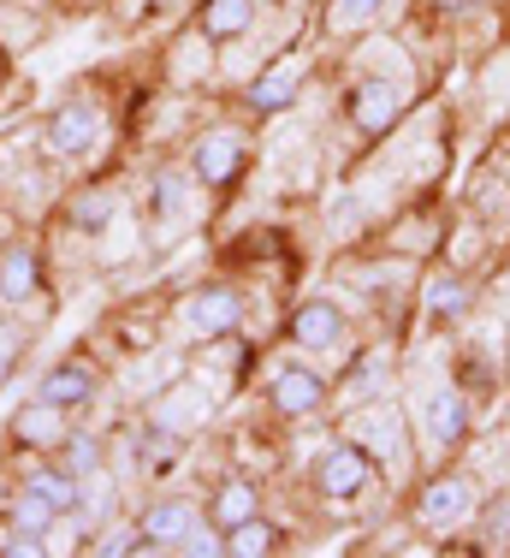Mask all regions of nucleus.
Listing matches in <instances>:
<instances>
[{
    "label": "nucleus",
    "mask_w": 510,
    "mask_h": 558,
    "mask_svg": "<svg viewBox=\"0 0 510 558\" xmlns=\"http://www.w3.org/2000/svg\"><path fill=\"white\" fill-rule=\"evenodd\" d=\"M298 84H303V60H279L274 72H267L262 84L250 89V101H255L262 113H274V108H286V101L298 96Z\"/></svg>",
    "instance_id": "obj_14"
},
{
    "label": "nucleus",
    "mask_w": 510,
    "mask_h": 558,
    "mask_svg": "<svg viewBox=\"0 0 510 558\" xmlns=\"http://www.w3.org/2000/svg\"><path fill=\"white\" fill-rule=\"evenodd\" d=\"M89 392H96V375H89V368H53L42 387H36V398H48V404H60V410L89 404Z\"/></svg>",
    "instance_id": "obj_15"
},
{
    "label": "nucleus",
    "mask_w": 510,
    "mask_h": 558,
    "mask_svg": "<svg viewBox=\"0 0 510 558\" xmlns=\"http://www.w3.org/2000/svg\"><path fill=\"white\" fill-rule=\"evenodd\" d=\"M214 517L220 523H244V517H255V487H244V482H226L220 487V499H214Z\"/></svg>",
    "instance_id": "obj_20"
},
{
    "label": "nucleus",
    "mask_w": 510,
    "mask_h": 558,
    "mask_svg": "<svg viewBox=\"0 0 510 558\" xmlns=\"http://www.w3.org/2000/svg\"><path fill=\"white\" fill-rule=\"evenodd\" d=\"M12 363H19V333H12L7 322H0V375H7Z\"/></svg>",
    "instance_id": "obj_26"
},
{
    "label": "nucleus",
    "mask_w": 510,
    "mask_h": 558,
    "mask_svg": "<svg viewBox=\"0 0 510 558\" xmlns=\"http://www.w3.org/2000/svg\"><path fill=\"white\" fill-rule=\"evenodd\" d=\"M96 131H101V113L89 108V101H72V108L53 113L48 143H53V155H84L89 143H96Z\"/></svg>",
    "instance_id": "obj_7"
},
{
    "label": "nucleus",
    "mask_w": 510,
    "mask_h": 558,
    "mask_svg": "<svg viewBox=\"0 0 510 558\" xmlns=\"http://www.w3.org/2000/svg\"><path fill=\"white\" fill-rule=\"evenodd\" d=\"M386 0H332V31H368L380 24Z\"/></svg>",
    "instance_id": "obj_19"
},
{
    "label": "nucleus",
    "mask_w": 510,
    "mask_h": 558,
    "mask_svg": "<svg viewBox=\"0 0 510 558\" xmlns=\"http://www.w3.org/2000/svg\"><path fill=\"white\" fill-rule=\"evenodd\" d=\"M191 529H196L191 505H155V511L143 517V541H155V547H179Z\"/></svg>",
    "instance_id": "obj_13"
},
{
    "label": "nucleus",
    "mask_w": 510,
    "mask_h": 558,
    "mask_svg": "<svg viewBox=\"0 0 510 558\" xmlns=\"http://www.w3.org/2000/svg\"><path fill=\"white\" fill-rule=\"evenodd\" d=\"M320 398H327V387H320V375H308V368H286V375L274 380V404L291 410V416L320 410Z\"/></svg>",
    "instance_id": "obj_11"
},
{
    "label": "nucleus",
    "mask_w": 510,
    "mask_h": 558,
    "mask_svg": "<svg viewBox=\"0 0 510 558\" xmlns=\"http://www.w3.org/2000/svg\"><path fill=\"white\" fill-rule=\"evenodd\" d=\"M0 298H7V303L36 298V256H31V250L12 244L7 256H0Z\"/></svg>",
    "instance_id": "obj_16"
},
{
    "label": "nucleus",
    "mask_w": 510,
    "mask_h": 558,
    "mask_svg": "<svg viewBox=\"0 0 510 558\" xmlns=\"http://www.w3.org/2000/svg\"><path fill=\"white\" fill-rule=\"evenodd\" d=\"M410 72H362L356 77V89H351V119H356V131H386L398 113H404V101H410Z\"/></svg>",
    "instance_id": "obj_1"
},
{
    "label": "nucleus",
    "mask_w": 510,
    "mask_h": 558,
    "mask_svg": "<svg viewBox=\"0 0 510 558\" xmlns=\"http://www.w3.org/2000/svg\"><path fill=\"white\" fill-rule=\"evenodd\" d=\"M113 208H119L113 196L96 191V196H84V203H77V215H72V220H77V226H107V220H113Z\"/></svg>",
    "instance_id": "obj_22"
},
{
    "label": "nucleus",
    "mask_w": 510,
    "mask_h": 558,
    "mask_svg": "<svg viewBox=\"0 0 510 558\" xmlns=\"http://www.w3.org/2000/svg\"><path fill=\"white\" fill-rule=\"evenodd\" d=\"M362 482H368V458H362V451H351V446H332L327 463H320V494L351 499Z\"/></svg>",
    "instance_id": "obj_9"
},
{
    "label": "nucleus",
    "mask_w": 510,
    "mask_h": 558,
    "mask_svg": "<svg viewBox=\"0 0 510 558\" xmlns=\"http://www.w3.org/2000/svg\"><path fill=\"white\" fill-rule=\"evenodd\" d=\"M463 298H469V291L458 286V279H446V286H434V315H446V322H458V315H463Z\"/></svg>",
    "instance_id": "obj_23"
},
{
    "label": "nucleus",
    "mask_w": 510,
    "mask_h": 558,
    "mask_svg": "<svg viewBox=\"0 0 510 558\" xmlns=\"http://www.w3.org/2000/svg\"><path fill=\"white\" fill-rule=\"evenodd\" d=\"M96 463H101L96 440H84V434H77V440H72V470H65V475H89V470H96Z\"/></svg>",
    "instance_id": "obj_24"
},
{
    "label": "nucleus",
    "mask_w": 510,
    "mask_h": 558,
    "mask_svg": "<svg viewBox=\"0 0 510 558\" xmlns=\"http://www.w3.org/2000/svg\"><path fill=\"white\" fill-rule=\"evenodd\" d=\"M226 553H274V529L267 523H255V517H244V523L232 529V541H226Z\"/></svg>",
    "instance_id": "obj_21"
},
{
    "label": "nucleus",
    "mask_w": 510,
    "mask_h": 558,
    "mask_svg": "<svg viewBox=\"0 0 510 558\" xmlns=\"http://www.w3.org/2000/svg\"><path fill=\"white\" fill-rule=\"evenodd\" d=\"M143 541V529H107L101 535V553H131Z\"/></svg>",
    "instance_id": "obj_25"
},
{
    "label": "nucleus",
    "mask_w": 510,
    "mask_h": 558,
    "mask_svg": "<svg viewBox=\"0 0 510 558\" xmlns=\"http://www.w3.org/2000/svg\"><path fill=\"white\" fill-rule=\"evenodd\" d=\"M469 511H475V482H469V475H446V482L427 487V499H422L427 529H458Z\"/></svg>",
    "instance_id": "obj_4"
},
{
    "label": "nucleus",
    "mask_w": 510,
    "mask_h": 558,
    "mask_svg": "<svg viewBox=\"0 0 510 558\" xmlns=\"http://www.w3.org/2000/svg\"><path fill=\"white\" fill-rule=\"evenodd\" d=\"M250 161V137L244 131H232V125H214L203 143H196V179H208V184H226V179H238Z\"/></svg>",
    "instance_id": "obj_2"
},
{
    "label": "nucleus",
    "mask_w": 510,
    "mask_h": 558,
    "mask_svg": "<svg viewBox=\"0 0 510 558\" xmlns=\"http://www.w3.org/2000/svg\"><path fill=\"white\" fill-rule=\"evenodd\" d=\"M291 333H298L303 351H332V344L344 339V310L327 298H308L298 310V322H291Z\"/></svg>",
    "instance_id": "obj_5"
},
{
    "label": "nucleus",
    "mask_w": 510,
    "mask_h": 558,
    "mask_svg": "<svg viewBox=\"0 0 510 558\" xmlns=\"http://www.w3.org/2000/svg\"><path fill=\"white\" fill-rule=\"evenodd\" d=\"M351 440H362L368 451H380V458H398V446H404V416H398V404L356 410V416H351Z\"/></svg>",
    "instance_id": "obj_6"
},
{
    "label": "nucleus",
    "mask_w": 510,
    "mask_h": 558,
    "mask_svg": "<svg viewBox=\"0 0 510 558\" xmlns=\"http://www.w3.org/2000/svg\"><path fill=\"white\" fill-rule=\"evenodd\" d=\"M422 434L434 451H451L463 440V398L446 387V380H434V387H422Z\"/></svg>",
    "instance_id": "obj_3"
},
{
    "label": "nucleus",
    "mask_w": 510,
    "mask_h": 558,
    "mask_svg": "<svg viewBox=\"0 0 510 558\" xmlns=\"http://www.w3.org/2000/svg\"><path fill=\"white\" fill-rule=\"evenodd\" d=\"M12 440H24V446H60L65 440V410L48 404V398H36L31 410H19V416H12Z\"/></svg>",
    "instance_id": "obj_8"
},
{
    "label": "nucleus",
    "mask_w": 510,
    "mask_h": 558,
    "mask_svg": "<svg viewBox=\"0 0 510 558\" xmlns=\"http://www.w3.org/2000/svg\"><path fill=\"white\" fill-rule=\"evenodd\" d=\"M0 77H7V54H0Z\"/></svg>",
    "instance_id": "obj_27"
},
{
    "label": "nucleus",
    "mask_w": 510,
    "mask_h": 558,
    "mask_svg": "<svg viewBox=\"0 0 510 558\" xmlns=\"http://www.w3.org/2000/svg\"><path fill=\"white\" fill-rule=\"evenodd\" d=\"M53 505L42 494H31V487H19V499H12V529H24V535H48L53 529Z\"/></svg>",
    "instance_id": "obj_17"
},
{
    "label": "nucleus",
    "mask_w": 510,
    "mask_h": 558,
    "mask_svg": "<svg viewBox=\"0 0 510 558\" xmlns=\"http://www.w3.org/2000/svg\"><path fill=\"white\" fill-rule=\"evenodd\" d=\"M196 416H208V398L203 392H167L155 404V422H167V428H191Z\"/></svg>",
    "instance_id": "obj_18"
},
{
    "label": "nucleus",
    "mask_w": 510,
    "mask_h": 558,
    "mask_svg": "<svg viewBox=\"0 0 510 558\" xmlns=\"http://www.w3.org/2000/svg\"><path fill=\"white\" fill-rule=\"evenodd\" d=\"M184 322H191V333H226V327L238 322V298L226 286H208V291H196V298H191Z\"/></svg>",
    "instance_id": "obj_10"
},
{
    "label": "nucleus",
    "mask_w": 510,
    "mask_h": 558,
    "mask_svg": "<svg viewBox=\"0 0 510 558\" xmlns=\"http://www.w3.org/2000/svg\"><path fill=\"white\" fill-rule=\"evenodd\" d=\"M262 12V0H208L203 7V36H244Z\"/></svg>",
    "instance_id": "obj_12"
}]
</instances>
